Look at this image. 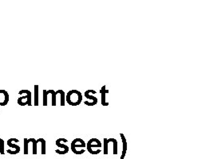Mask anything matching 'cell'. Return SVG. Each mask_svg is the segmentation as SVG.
<instances>
[{
	"mask_svg": "<svg viewBox=\"0 0 213 159\" xmlns=\"http://www.w3.org/2000/svg\"><path fill=\"white\" fill-rule=\"evenodd\" d=\"M66 103L71 106H78L80 105L82 101V94L81 92L73 89L69 91L66 97Z\"/></svg>",
	"mask_w": 213,
	"mask_h": 159,
	"instance_id": "obj_1",
	"label": "cell"
},
{
	"mask_svg": "<svg viewBox=\"0 0 213 159\" xmlns=\"http://www.w3.org/2000/svg\"><path fill=\"white\" fill-rule=\"evenodd\" d=\"M26 94L25 96H22L19 97L18 99V104L20 106H25V105H28V106H32V100H31V97H32V95H31V91L29 90H21L19 91V95H22V94Z\"/></svg>",
	"mask_w": 213,
	"mask_h": 159,
	"instance_id": "obj_2",
	"label": "cell"
},
{
	"mask_svg": "<svg viewBox=\"0 0 213 159\" xmlns=\"http://www.w3.org/2000/svg\"><path fill=\"white\" fill-rule=\"evenodd\" d=\"M79 144L76 143V138L73 140V142H71V150L73 151V153H74L75 154H77V148H86V142L82 140V138H80V140L78 142Z\"/></svg>",
	"mask_w": 213,
	"mask_h": 159,
	"instance_id": "obj_3",
	"label": "cell"
},
{
	"mask_svg": "<svg viewBox=\"0 0 213 159\" xmlns=\"http://www.w3.org/2000/svg\"><path fill=\"white\" fill-rule=\"evenodd\" d=\"M9 102V94L6 90H0V106H6Z\"/></svg>",
	"mask_w": 213,
	"mask_h": 159,
	"instance_id": "obj_4",
	"label": "cell"
},
{
	"mask_svg": "<svg viewBox=\"0 0 213 159\" xmlns=\"http://www.w3.org/2000/svg\"><path fill=\"white\" fill-rule=\"evenodd\" d=\"M94 140H95V138H91V139H90L89 140V142L86 143V149H87V150L89 151V153H91L92 150H93V148L94 147H98V148H101V142H98V143H96V144H93L94 143Z\"/></svg>",
	"mask_w": 213,
	"mask_h": 159,
	"instance_id": "obj_5",
	"label": "cell"
},
{
	"mask_svg": "<svg viewBox=\"0 0 213 159\" xmlns=\"http://www.w3.org/2000/svg\"><path fill=\"white\" fill-rule=\"evenodd\" d=\"M120 136H121V142H122V144H123V150H122V153H121V156L120 159H124L125 158V157H126V151H127V147H128L127 141H126V137H125V135H124V134L121 133Z\"/></svg>",
	"mask_w": 213,
	"mask_h": 159,
	"instance_id": "obj_6",
	"label": "cell"
},
{
	"mask_svg": "<svg viewBox=\"0 0 213 159\" xmlns=\"http://www.w3.org/2000/svg\"><path fill=\"white\" fill-rule=\"evenodd\" d=\"M105 87H106L105 85L102 86V88H101V91H100V92L101 94V104H102V106H108L109 105V103H107L105 101V95H106L107 93L109 92V91L107 90L105 88Z\"/></svg>",
	"mask_w": 213,
	"mask_h": 159,
	"instance_id": "obj_7",
	"label": "cell"
},
{
	"mask_svg": "<svg viewBox=\"0 0 213 159\" xmlns=\"http://www.w3.org/2000/svg\"><path fill=\"white\" fill-rule=\"evenodd\" d=\"M85 96H86V99H89L90 100H92V103H93V106L96 105V104L98 103V100H97V97L93 96L90 95V90H87L85 92Z\"/></svg>",
	"mask_w": 213,
	"mask_h": 159,
	"instance_id": "obj_8",
	"label": "cell"
},
{
	"mask_svg": "<svg viewBox=\"0 0 213 159\" xmlns=\"http://www.w3.org/2000/svg\"><path fill=\"white\" fill-rule=\"evenodd\" d=\"M107 141H108V142L109 143V142H113V154L114 155H116V154H117L118 151H117V139H115V138H107Z\"/></svg>",
	"mask_w": 213,
	"mask_h": 159,
	"instance_id": "obj_9",
	"label": "cell"
},
{
	"mask_svg": "<svg viewBox=\"0 0 213 159\" xmlns=\"http://www.w3.org/2000/svg\"><path fill=\"white\" fill-rule=\"evenodd\" d=\"M56 146H58V147L60 148H62V149H64V153H67L69 152V150H70V148H69L68 146H66V145H65V144H62L61 143V138H58L57 141H56Z\"/></svg>",
	"mask_w": 213,
	"mask_h": 159,
	"instance_id": "obj_10",
	"label": "cell"
},
{
	"mask_svg": "<svg viewBox=\"0 0 213 159\" xmlns=\"http://www.w3.org/2000/svg\"><path fill=\"white\" fill-rule=\"evenodd\" d=\"M56 93H57V95L58 94H60V95H61V102H60V105H61V106H65L66 94L65 92H64V91L61 90V89H59V90H58V91L56 92Z\"/></svg>",
	"mask_w": 213,
	"mask_h": 159,
	"instance_id": "obj_11",
	"label": "cell"
},
{
	"mask_svg": "<svg viewBox=\"0 0 213 159\" xmlns=\"http://www.w3.org/2000/svg\"><path fill=\"white\" fill-rule=\"evenodd\" d=\"M46 94H51L52 95V106H56V96L57 93L53 90H48L46 91Z\"/></svg>",
	"mask_w": 213,
	"mask_h": 159,
	"instance_id": "obj_12",
	"label": "cell"
},
{
	"mask_svg": "<svg viewBox=\"0 0 213 159\" xmlns=\"http://www.w3.org/2000/svg\"><path fill=\"white\" fill-rule=\"evenodd\" d=\"M34 106H38V85H34Z\"/></svg>",
	"mask_w": 213,
	"mask_h": 159,
	"instance_id": "obj_13",
	"label": "cell"
},
{
	"mask_svg": "<svg viewBox=\"0 0 213 159\" xmlns=\"http://www.w3.org/2000/svg\"><path fill=\"white\" fill-rule=\"evenodd\" d=\"M29 142H32L33 144V154H36L37 153V140H35L34 138H29Z\"/></svg>",
	"mask_w": 213,
	"mask_h": 159,
	"instance_id": "obj_14",
	"label": "cell"
},
{
	"mask_svg": "<svg viewBox=\"0 0 213 159\" xmlns=\"http://www.w3.org/2000/svg\"><path fill=\"white\" fill-rule=\"evenodd\" d=\"M37 142H41L42 144V154L46 153V141L43 138H38Z\"/></svg>",
	"mask_w": 213,
	"mask_h": 159,
	"instance_id": "obj_15",
	"label": "cell"
},
{
	"mask_svg": "<svg viewBox=\"0 0 213 159\" xmlns=\"http://www.w3.org/2000/svg\"><path fill=\"white\" fill-rule=\"evenodd\" d=\"M7 145L10 146V147L15 148V150L18 152V153H19V151H20V147H19V146L16 145V144L12 143V138H10L9 140L7 141Z\"/></svg>",
	"mask_w": 213,
	"mask_h": 159,
	"instance_id": "obj_16",
	"label": "cell"
},
{
	"mask_svg": "<svg viewBox=\"0 0 213 159\" xmlns=\"http://www.w3.org/2000/svg\"><path fill=\"white\" fill-rule=\"evenodd\" d=\"M28 139L24 138V153L25 154H28Z\"/></svg>",
	"mask_w": 213,
	"mask_h": 159,
	"instance_id": "obj_17",
	"label": "cell"
},
{
	"mask_svg": "<svg viewBox=\"0 0 213 159\" xmlns=\"http://www.w3.org/2000/svg\"><path fill=\"white\" fill-rule=\"evenodd\" d=\"M108 146L109 142L107 141V138H104V153L105 154H108Z\"/></svg>",
	"mask_w": 213,
	"mask_h": 159,
	"instance_id": "obj_18",
	"label": "cell"
},
{
	"mask_svg": "<svg viewBox=\"0 0 213 159\" xmlns=\"http://www.w3.org/2000/svg\"><path fill=\"white\" fill-rule=\"evenodd\" d=\"M47 96L46 90H43V106H47Z\"/></svg>",
	"mask_w": 213,
	"mask_h": 159,
	"instance_id": "obj_19",
	"label": "cell"
},
{
	"mask_svg": "<svg viewBox=\"0 0 213 159\" xmlns=\"http://www.w3.org/2000/svg\"><path fill=\"white\" fill-rule=\"evenodd\" d=\"M0 153H4V141L2 138H0Z\"/></svg>",
	"mask_w": 213,
	"mask_h": 159,
	"instance_id": "obj_20",
	"label": "cell"
}]
</instances>
